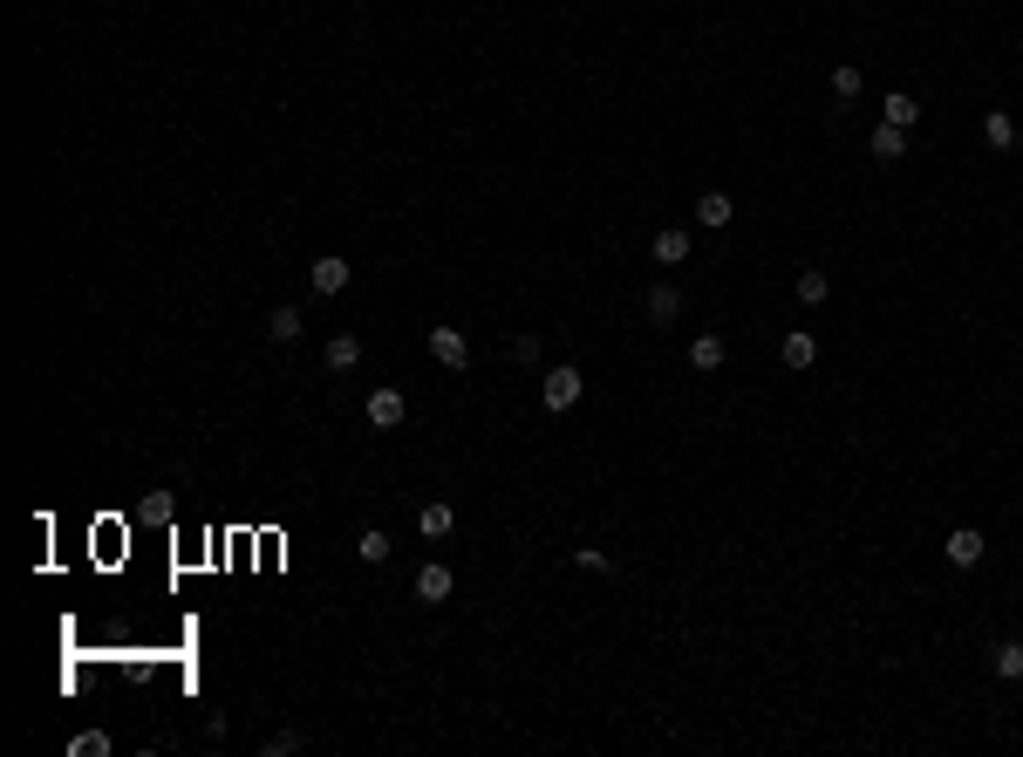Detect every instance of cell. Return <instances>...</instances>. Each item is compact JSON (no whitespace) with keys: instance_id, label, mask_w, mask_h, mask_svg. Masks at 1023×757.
<instances>
[{"instance_id":"52a82bcc","label":"cell","mask_w":1023,"mask_h":757,"mask_svg":"<svg viewBox=\"0 0 1023 757\" xmlns=\"http://www.w3.org/2000/svg\"><path fill=\"white\" fill-rule=\"evenodd\" d=\"M648 253H655V266H682L689 260V226H662L648 239Z\"/></svg>"},{"instance_id":"2e32d148","label":"cell","mask_w":1023,"mask_h":757,"mask_svg":"<svg viewBox=\"0 0 1023 757\" xmlns=\"http://www.w3.org/2000/svg\"><path fill=\"white\" fill-rule=\"evenodd\" d=\"M867 151L880 157V164H901V157H908V130H894V123H880V130H873V137H867Z\"/></svg>"},{"instance_id":"7c38bea8","label":"cell","mask_w":1023,"mask_h":757,"mask_svg":"<svg viewBox=\"0 0 1023 757\" xmlns=\"http://www.w3.org/2000/svg\"><path fill=\"white\" fill-rule=\"evenodd\" d=\"M778 355H785V369H812L819 362V335L812 328H792V335L778 341Z\"/></svg>"},{"instance_id":"ffe728a7","label":"cell","mask_w":1023,"mask_h":757,"mask_svg":"<svg viewBox=\"0 0 1023 757\" xmlns=\"http://www.w3.org/2000/svg\"><path fill=\"white\" fill-rule=\"evenodd\" d=\"M355 553H362L369 567H382V560H389L396 546H389V532H376V526H369V532H362V539H355Z\"/></svg>"},{"instance_id":"d6986e66","label":"cell","mask_w":1023,"mask_h":757,"mask_svg":"<svg viewBox=\"0 0 1023 757\" xmlns=\"http://www.w3.org/2000/svg\"><path fill=\"white\" fill-rule=\"evenodd\" d=\"M355 362H362V341H355V335H335V341H328V369H335V376H348Z\"/></svg>"},{"instance_id":"9a60e30c","label":"cell","mask_w":1023,"mask_h":757,"mask_svg":"<svg viewBox=\"0 0 1023 757\" xmlns=\"http://www.w3.org/2000/svg\"><path fill=\"white\" fill-rule=\"evenodd\" d=\"M792 294H798V307H826L833 301V280H826L819 266H805V273L792 280Z\"/></svg>"},{"instance_id":"e0dca14e","label":"cell","mask_w":1023,"mask_h":757,"mask_svg":"<svg viewBox=\"0 0 1023 757\" xmlns=\"http://www.w3.org/2000/svg\"><path fill=\"white\" fill-rule=\"evenodd\" d=\"M880 123H894V130H914V123H921V110H914L908 89H894V96L880 103Z\"/></svg>"},{"instance_id":"cb8c5ba5","label":"cell","mask_w":1023,"mask_h":757,"mask_svg":"<svg viewBox=\"0 0 1023 757\" xmlns=\"http://www.w3.org/2000/svg\"><path fill=\"white\" fill-rule=\"evenodd\" d=\"M573 567H587V573H607V553H601V546H573Z\"/></svg>"},{"instance_id":"8992f818","label":"cell","mask_w":1023,"mask_h":757,"mask_svg":"<svg viewBox=\"0 0 1023 757\" xmlns=\"http://www.w3.org/2000/svg\"><path fill=\"white\" fill-rule=\"evenodd\" d=\"M451 587H457L451 567H437V560H423V567H417V601L423 607H444V601H451Z\"/></svg>"},{"instance_id":"3957f363","label":"cell","mask_w":1023,"mask_h":757,"mask_svg":"<svg viewBox=\"0 0 1023 757\" xmlns=\"http://www.w3.org/2000/svg\"><path fill=\"white\" fill-rule=\"evenodd\" d=\"M423 341H430V355H437L451 376H457V369H471V341H464V328H430Z\"/></svg>"},{"instance_id":"8fae6325","label":"cell","mask_w":1023,"mask_h":757,"mask_svg":"<svg viewBox=\"0 0 1023 757\" xmlns=\"http://www.w3.org/2000/svg\"><path fill=\"white\" fill-rule=\"evenodd\" d=\"M983 137H989V151H1017L1023 144V130H1017L1010 110H983Z\"/></svg>"},{"instance_id":"30bf717a","label":"cell","mask_w":1023,"mask_h":757,"mask_svg":"<svg viewBox=\"0 0 1023 757\" xmlns=\"http://www.w3.org/2000/svg\"><path fill=\"white\" fill-rule=\"evenodd\" d=\"M723 355H730V341H723V335H696V341H689V369H696V376H717Z\"/></svg>"},{"instance_id":"603a6c76","label":"cell","mask_w":1023,"mask_h":757,"mask_svg":"<svg viewBox=\"0 0 1023 757\" xmlns=\"http://www.w3.org/2000/svg\"><path fill=\"white\" fill-rule=\"evenodd\" d=\"M546 355V341L539 335H512V362H539Z\"/></svg>"},{"instance_id":"9c48e42d","label":"cell","mask_w":1023,"mask_h":757,"mask_svg":"<svg viewBox=\"0 0 1023 757\" xmlns=\"http://www.w3.org/2000/svg\"><path fill=\"white\" fill-rule=\"evenodd\" d=\"M682 321V294L662 280V287H648V328H676Z\"/></svg>"},{"instance_id":"7a4b0ae2","label":"cell","mask_w":1023,"mask_h":757,"mask_svg":"<svg viewBox=\"0 0 1023 757\" xmlns=\"http://www.w3.org/2000/svg\"><path fill=\"white\" fill-rule=\"evenodd\" d=\"M403 417H410V396H403V389H389V382L369 389V423H376V430H403Z\"/></svg>"},{"instance_id":"44dd1931","label":"cell","mask_w":1023,"mask_h":757,"mask_svg":"<svg viewBox=\"0 0 1023 757\" xmlns=\"http://www.w3.org/2000/svg\"><path fill=\"white\" fill-rule=\"evenodd\" d=\"M860 82H867V76H860L853 62H839V69H833V96H839V103H853V96H860Z\"/></svg>"},{"instance_id":"5bb4252c","label":"cell","mask_w":1023,"mask_h":757,"mask_svg":"<svg viewBox=\"0 0 1023 757\" xmlns=\"http://www.w3.org/2000/svg\"><path fill=\"white\" fill-rule=\"evenodd\" d=\"M451 526H457V512L444 505V498H430V505H417V532H423V539H451Z\"/></svg>"},{"instance_id":"6da1fadb","label":"cell","mask_w":1023,"mask_h":757,"mask_svg":"<svg viewBox=\"0 0 1023 757\" xmlns=\"http://www.w3.org/2000/svg\"><path fill=\"white\" fill-rule=\"evenodd\" d=\"M580 396H587V376H580L573 362H560V369H546V376H539V403H546L553 417H560V410H573Z\"/></svg>"},{"instance_id":"ba28073f","label":"cell","mask_w":1023,"mask_h":757,"mask_svg":"<svg viewBox=\"0 0 1023 757\" xmlns=\"http://www.w3.org/2000/svg\"><path fill=\"white\" fill-rule=\"evenodd\" d=\"M730 219H737V205H730V191H703V198H696V226H703V232H723V226H730Z\"/></svg>"},{"instance_id":"4fadbf2b","label":"cell","mask_w":1023,"mask_h":757,"mask_svg":"<svg viewBox=\"0 0 1023 757\" xmlns=\"http://www.w3.org/2000/svg\"><path fill=\"white\" fill-rule=\"evenodd\" d=\"M307 335V321H301V307H273L266 314V341H280V348H294V341Z\"/></svg>"},{"instance_id":"ac0fdd59","label":"cell","mask_w":1023,"mask_h":757,"mask_svg":"<svg viewBox=\"0 0 1023 757\" xmlns=\"http://www.w3.org/2000/svg\"><path fill=\"white\" fill-rule=\"evenodd\" d=\"M989 669H996L1003 682H1023V642H996L989 648Z\"/></svg>"},{"instance_id":"5b68a950","label":"cell","mask_w":1023,"mask_h":757,"mask_svg":"<svg viewBox=\"0 0 1023 757\" xmlns=\"http://www.w3.org/2000/svg\"><path fill=\"white\" fill-rule=\"evenodd\" d=\"M307 280H314V294H341V287L355 280V266L341 260V253H321V260L307 266Z\"/></svg>"},{"instance_id":"7402d4cb","label":"cell","mask_w":1023,"mask_h":757,"mask_svg":"<svg viewBox=\"0 0 1023 757\" xmlns=\"http://www.w3.org/2000/svg\"><path fill=\"white\" fill-rule=\"evenodd\" d=\"M301 744H307L301 730H280V737H266V744H260V757H294Z\"/></svg>"},{"instance_id":"277c9868","label":"cell","mask_w":1023,"mask_h":757,"mask_svg":"<svg viewBox=\"0 0 1023 757\" xmlns=\"http://www.w3.org/2000/svg\"><path fill=\"white\" fill-rule=\"evenodd\" d=\"M942 553H948V567H983V553H989V539L976 526H955L942 539Z\"/></svg>"}]
</instances>
